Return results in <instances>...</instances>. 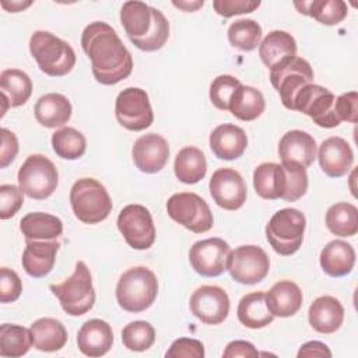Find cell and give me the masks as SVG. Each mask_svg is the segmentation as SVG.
Here are the masks:
<instances>
[{"label":"cell","mask_w":358,"mask_h":358,"mask_svg":"<svg viewBox=\"0 0 358 358\" xmlns=\"http://www.w3.org/2000/svg\"><path fill=\"white\" fill-rule=\"evenodd\" d=\"M81 48L91 60L98 83L115 85L131 74L133 57L109 24L94 21L87 25L81 35Z\"/></svg>","instance_id":"1"},{"label":"cell","mask_w":358,"mask_h":358,"mask_svg":"<svg viewBox=\"0 0 358 358\" xmlns=\"http://www.w3.org/2000/svg\"><path fill=\"white\" fill-rule=\"evenodd\" d=\"M120 22L131 43L144 52L159 50L169 38V22L165 15L143 1L123 3Z\"/></svg>","instance_id":"2"},{"label":"cell","mask_w":358,"mask_h":358,"mask_svg":"<svg viewBox=\"0 0 358 358\" xmlns=\"http://www.w3.org/2000/svg\"><path fill=\"white\" fill-rule=\"evenodd\" d=\"M256 193L266 200H299L308 190L306 168L295 162H263L253 172Z\"/></svg>","instance_id":"3"},{"label":"cell","mask_w":358,"mask_h":358,"mask_svg":"<svg viewBox=\"0 0 358 358\" xmlns=\"http://www.w3.org/2000/svg\"><path fill=\"white\" fill-rule=\"evenodd\" d=\"M158 294V280L154 271L144 266L126 270L116 285V301L119 306L130 313L148 309Z\"/></svg>","instance_id":"4"},{"label":"cell","mask_w":358,"mask_h":358,"mask_svg":"<svg viewBox=\"0 0 358 358\" xmlns=\"http://www.w3.org/2000/svg\"><path fill=\"white\" fill-rule=\"evenodd\" d=\"M29 52L41 71L50 77L66 76L76 64L73 48L48 31H35L31 35Z\"/></svg>","instance_id":"5"},{"label":"cell","mask_w":358,"mask_h":358,"mask_svg":"<svg viewBox=\"0 0 358 358\" xmlns=\"http://www.w3.org/2000/svg\"><path fill=\"white\" fill-rule=\"evenodd\" d=\"M70 204L77 220L98 224L112 211V200L105 186L94 178H81L71 186Z\"/></svg>","instance_id":"6"},{"label":"cell","mask_w":358,"mask_h":358,"mask_svg":"<svg viewBox=\"0 0 358 358\" xmlns=\"http://www.w3.org/2000/svg\"><path fill=\"white\" fill-rule=\"evenodd\" d=\"M52 294L59 299L63 310L70 316H81L92 309L95 289L90 268L84 262H77L73 274L60 284H50Z\"/></svg>","instance_id":"7"},{"label":"cell","mask_w":358,"mask_h":358,"mask_svg":"<svg viewBox=\"0 0 358 358\" xmlns=\"http://www.w3.org/2000/svg\"><path fill=\"white\" fill-rule=\"evenodd\" d=\"M306 218L296 208L278 210L266 225V238L273 250L281 256L294 255L302 245Z\"/></svg>","instance_id":"8"},{"label":"cell","mask_w":358,"mask_h":358,"mask_svg":"<svg viewBox=\"0 0 358 358\" xmlns=\"http://www.w3.org/2000/svg\"><path fill=\"white\" fill-rule=\"evenodd\" d=\"M270 81L278 92L282 105L294 110V99L298 91L313 83L310 64L299 56H288L270 69Z\"/></svg>","instance_id":"9"},{"label":"cell","mask_w":358,"mask_h":358,"mask_svg":"<svg viewBox=\"0 0 358 358\" xmlns=\"http://www.w3.org/2000/svg\"><path fill=\"white\" fill-rule=\"evenodd\" d=\"M59 173L55 164L42 154L27 157L18 171L20 189L31 199L45 200L56 190Z\"/></svg>","instance_id":"10"},{"label":"cell","mask_w":358,"mask_h":358,"mask_svg":"<svg viewBox=\"0 0 358 358\" xmlns=\"http://www.w3.org/2000/svg\"><path fill=\"white\" fill-rule=\"evenodd\" d=\"M166 213L175 222L194 234L210 231L214 222L206 200L192 192L172 194L166 201Z\"/></svg>","instance_id":"11"},{"label":"cell","mask_w":358,"mask_h":358,"mask_svg":"<svg viewBox=\"0 0 358 358\" xmlns=\"http://www.w3.org/2000/svg\"><path fill=\"white\" fill-rule=\"evenodd\" d=\"M336 96L326 87L317 84H308L302 87L294 99V110L309 116L317 126L333 129L341 122L334 109Z\"/></svg>","instance_id":"12"},{"label":"cell","mask_w":358,"mask_h":358,"mask_svg":"<svg viewBox=\"0 0 358 358\" xmlns=\"http://www.w3.org/2000/svg\"><path fill=\"white\" fill-rule=\"evenodd\" d=\"M115 116L119 124L130 131H141L150 127L154 113L147 92L137 87L120 91L115 102Z\"/></svg>","instance_id":"13"},{"label":"cell","mask_w":358,"mask_h":358,"mask_svg":"<svg viewBox=\"0 0 358 358\" xmlns=\"http://www.w3.org/2000/svg\"><path fill=\"white\" fill-rule=\"evenodd\" d=\"M116 224L126 243L133 249L145 250L155 242V225L151 213L141 204L123 207Z\"/></svg>","instance_id":"14"},{"label":"cell","mask_w":358,"mask_h":358,"mask_svg":"<svg viewBox=\"0 0 358 358\" xmlns=\"http://www.w3.org/2000/svg\"><path fill=\"white\" fill-rule=\"evenodd\" d=\"M270 270L267 253L256 245H242L231 250L228 271L239 284H257L266 278Z\"/></svg>","instance_id":"15"},{"label":"cell","mask_w":358,"mask_h":358,"mask_svg":"<svg viewBox=\"0 0 358 358\" xmlns=\"http://www.w3.org/2000/svg\"><path fill=\"white\" fill-rule=\"evenodd\" d=\"M231 246L221 238H208L193 243L189 262L193 270L203 277H218L228 270Z\"/></svg>","instance_id":"16"},{"label":"cell","mask_w":358,"mask_h":358,"mask_svg":"<svg viewBox=\"0 0 358 358\" xmlns=\"http://www.w3.org/2000/svg\"><path fill=\"white\" fill-rule=\"evenodd\" d=\"M190 312L204 324H220L229 313V296L218 285H201L190 296Z\"/></svg>","instance_id":"17"},{"label":"cell","mask_w":358,"mask_h":358,"mask_svg":"<svg viewBox=\"0 0 358 358\" xmlns=\"http://www.w3.org/2000/svg\"><path fill=\"white\" fill-rule=\"evenodd\" d=\"M208 187L215 204L224 210L235 211L246 201V183L241 173L232 168L217 169Z\"/></svg>","instance_id":"18"},{"label":"cell","mask_w":358,"mask_h":358,"mask_svg":"<svg viewBox=\"0 0 358 358\" xmlns=\"http://www.w3.org/2000/svg\"><path fill=\"white\" fill-rule=\"evenodd\" d=\"M131 157H133L134 165L141 172L157 173L168 162V158H169L168 141L157 133L143 134L134 141Z\"/></svg>","instance_id":"19"},{"label":"cell","mask_w":358,"mask_h":358,"mask_svg":"<svg viewBox=\"0 0 358 358\" xmlns=\"http://www.w3.org/2000/svg\"><path fill=\"white\" fill-rule=\"evenodd\" d=\"M316 157L322 171L330 178L344 176L354 162L352 148L347 140L337 136L323 140Z\"/></svg>","instance_id":"20"},{"label":"cell","mask_w":358,"mask_h":358,"mask_svg":"<svg viewBox=\"0 0 358 358\" xmlns=\"http://www.w3.org/2000/svg\"><path fill=\"white\" fill-rule=\"evenodd\" d=\"M278 155L281 162H295L308 168L317 155L316 140L306 131L289 130L280 138Z\"/></svg>","instance_id":"21"},{"label":"cell","mask_w":358,"mask_h":358,"mask_svg":"<svg viewBox=\"0 0 358 358\" xmlns=\"http://www.w3.org/2000/svg\"><path fill=\"white\" fill-rule=\"evenodd\" d=\"M21 263L25 273L34 278L48 275L56 262V253L60 249L59 241H25Z\"/></svg>","instance_id":"22"},{"label":"cell","mask_w":358,"mask_h":358,"mask_svg":"<svg viewBox=\"0 0 358 358\" xmlns=\"http://www.w3.org/2000/svg\"><path fill=\"white\" fill-rule=\"evenodd\" d=\"M113 344V331L108 322L101 319L87 320L77 333L78 350L87 357H102Z\"/></svg>","instance_id":"23"},{"label":"cell","mask_w":358,"mask_h":358,"mask_svg":"<svg viewBox=\"0 0 358 358\" xmlns=\"http://www.w3.org/2000/svg\"><path fill=\"white\" fill-rule=\"evenodd\" d=\"M308 320L312 329L320 334L336 333L343 324L344 308L334 296H319L309 306Z\"/></svg>","instance_id":"24"},{"label":"cell","mask_w":358,"mask_h":358,"mask_svg":"<svg viewBox=\"0 0 358 358\" xmlns=\"http://www.w3.org/2000/svg\"><path fill=\"white\" fill-rule=\"evenodd\" d=\"M248 147V137L242 127L224 123L217 126L210 134V148L213 154L225 161L239 158Z\"/></svg>","instance_id":"25"},{"label":"cell","mask_w":358,"mask_h":358,"mask_svg":"<svg viewBox=\"0 0 358 358\" xmlns=\"http://www.w3.org/2000/svg\"><path fill=\"white\" fill-rule=\"evenodd\" d=\"M303 295L301 288L291 280L275 282L266 294V302L270 312L278 317H289L302 306Z\"/></svg>","instance_id":"26"},{"label":"cell","mask_w":358,"mask_h":358,"mask_svg":"<svg viewBox=\"0 0 358 358\" xmlns=\"http://www.w3.org/2000/svg\"><path fill=\"white\" fill-rule=\"evenodd\" d=\"M0 91L3 99L1 116H4L7 108H18L29 99L32 94V81L25 71L7 69L0 74Z\"/></svg>","instance_id":"27"},{"label":"cell","mask_w":358,"mask_h":358,"mask_svg":"<svg viewBox=\"0 0 358 358\" xmlns=\"http://www.w3.org/2000/svg\"><path fill=\"white\" fill-rule=\"evenodd\" d=\"M70 101L57 92H49L42 95L34 108L35 119L39 124L48 129H56L64 126L71 117Z\"/></svg>","instance_id":"28"},{"label":"cell","mask_w":358,"mask_h":358,"mask_svg":"<svg viewBox=\"0 0 358 358\" xmlns=\"http://www.w3.org/2000/svg\"><path fill=\"white\" fill-rule=\"evenodd\" d=\"M355 264L354 248L341 239L329 242L320 252V266L330 277H343L352 271Z\"/></svg>","instance_id":"29"},{"label":"cell","mask_w":358,"mask_h":358,"mask_svg":"<svg viewBox=\"0 0 358 358\" xmlns=\"http://www.w3.org/2000/svg\"><path fill=\"white\" fill-rule=\"evenodd\" d=\"M29 331L34 347L43 352L62 350L66 345L69 337L63 323L53 317H41L35 320L31 324Z\"/></svg>","instance_id":"30"},{"label":"cell","mask_w":358,"mask_h":358,"mask_svg":"<svg viewBox=\"0 0 358 358\" xmlns=\"http://www.w3.org/2000/svg\"><path fill=\"white\" fill-rule=\"evenodd\" d=\"M20 229L25 241H55L63 234V222L48 213H29L20 221Z\"/></svg>","instance_id":"31"},{"label":"cell","mask_w":358,"mask_h":358,"mask_svg":"<svg viewBox=\"0 0 358 358\" xmlns=\"http://www.w3.org/2000/svg\"><path fill=\"white\" fill-rule=\"evenodd\" d=\"M236 316L238 320L249 329H263L274 319V315L267 306L266 294L262 291L250 292L242 296L238 303Z\"/></svg>","instance_id":"32"},{"label":"cell","mask_w":358,"mask_h":358,"mask_svg":"<svg viewBox=\"0 0 358 358\" xmlns=\"http://www.w3.org/2000/svg\"><path fill=\"white\" fill-rule=\"evenodd\" d=\"M266 109V101L263 94L250 85H239L228 105V110L239 120L252 122L257 119Z\"/></svg>","instance_id":"33"},{"label":"cell","mask_w":358,"mask_h":358,"mask_svg":"<svg viewBox=\"0 0 358 358\" xmlns=\"http://www.w3.org/2000/svg\"><path fill=\"white\" fill-rule=\"evenodd\" d=\"M173 172L182 183L194 185L200 182L207 173V161L203 151L193 145L182 148L175 157Z\"/></svg>","instance_id":"34"},{"label":"cell","mask_w":358,"mask_h":358,"mask_svg":"<svg viewBox=\"0 0 358 358\" xmlns=\"http://www.w3.org/2000/svg\"><path fill=\"white\" fill-rule=\"evenodd\" d=\"M296 55V42L285 31H271L259 45V56L266 67L271 69L288 56Z\"/></svg>","instance_id":"35"},{"label":"cell","mask_w":358,"mask_h":358,"mask_svg":"<svg viewBox=\"0 0 358 358\" xmlns=\"http://www.w3.org/2000/svg\"><path fill=\"white\" fill-rule=\"evenodd\" d=\"M294 6L303 15H309L323 25H337L347 14L348 7L341 0H312V1H294Z\"/></svg>","instance_id":"36"},{"label":"cell","mask_w":358,"mask_h":358,"mask_svg":"<svg viewBox=\"0 0 358 358\" xmlns=\"http://www.w3.org/2000/svg\"><path fill=\"white\" fill-rule=\"evenodd\" d=\"M326 227L340 238L354 236L358 232V210L354 204L340 201L326 211Z\"/></svg>","instance_id":"37"},{"label":"cell","mask_w":358,"mask_h":358,"mask_svg":"<svg viewBox=\"0 0 358 358\" xmlns=\"http://www.w3.org/2000/svg\"><path fill=\"white\" fill-rule=\"evenodd\" d=\"M32 337L29 329L4 323L0 326V355L17 358L25 355L32 347Z\"/></svg>","instance_id":"38"},{"label":"cell","mask_w":358,"mask_h":358,"mask_svg":"<svg viewBox=\"0 0 358 358\" xmlns=\"http://www.w3.org/2000/svg\"><path fill=\"white\" fill-rule=\"evenodd\" d=\"M52 148L63 159H78L87 150V140L74 127H62L52 134Z\"/></svg>","instance_id":"39"},{"label":"cell","mask_w":358,"mask_h":358,"mask_svg":"<svg viewBox=\"0 0 358 358\" xmlns=\"http://www.w3.org/2000/svg\"><path fill=\"white\" fill-rule=\"evenodd\" d=\"M262 27L250 18H242L232 22L228 28L229 43L243 52L255 50L262 41Z\"/></svg>","instance_id":"40"},{"label":"cell","mask_w":358,"mask_h":358,"mask_svg":"<svg viewBox=\"0 0 358 358\" xmlns=\"http://www.w3.org/2000/svg\"><path fill=\"white\" fill-rule=\"evenodd\" d=\"M122 341L127 350L143 352L154 344L155 330L145 320H134L123 327Z\"/></svg>","instance_id":"41"},{"label":"cell","mask_w":358,"mask_h":358,"mask_svg":"<svg viewBox=\"0 0 358 358\" xmlns=\"http://www.w3.org/2000/svg\"><path fill=\"white\" fill-rule=\"evenodd\" d=\"M241 85V81L229 74L215 77L210 85V101L220 110H228L229 99L234 91Z\"/></svg>","instance_id":"42"},{"label":"cell","mask_w":358,"mask_h":358,"mask_svg":"<svg viewBox=\"0 0 358 358\" xmlns=\"http://www.w3.org/2000/svg\"><path fill=\"white\" fill-rule=\"evenodd\" d=\"M24 192L14 185L0 186V218L8 220L14 217L24 204Z\"/></svg>","instance_id":"43"},{"label":"cell","mask_w":358,"mask_h":358,"mask_svg":"<svg viewBox=\"0 0 358 358\" xmlns=\"http://www.w3.org/2000/svg\"><path fill=\"white\" fill-rule=\"evenodd\" d=\"M22 291V282L18 274L7 267L0 268V301L1 303L15 302Z\"/></svg>","instance_id":"44"},{"label":"cell","mask_w":358,"mask_h":358,"mask_svg":"<svg viewBox=\"0 0 358 358\" xmlns=\"http://www.w3.org/2000/svg\"><path fill=\"white\" fill-rule=\"evenodd\" d=\"M204 345L201 341L189 337H180L175 340L169 350L165 352L166 358H203Z\"/></svg>","instance_id":"45"},{"label":"cell","mask_w":358,"mask_h":358,"mask_svg":"<svg viewBox=\"0 0 358 358\" xmlns=\"http://www.w3.org/2000/svg\"><path fill=\"white\" fill-rule=\"evenodd\" d=\"M260 6V1L253 0H215L213 7L215 13L224 18H229L239 14H248L255 11Z\"/></svg>","instance_id":"46"},{"label":"cell","mask_w":358,"mask_h":358,"mask_svg":"<svg viewBox=\"0 0 358 358\" xmlns=\"http://www.w3.org/2000/svg\"><path fill=\"white\" fill-rule=\"evenodd\" d=\"M334 109H336V115L340 119V122L344 120L348 123H357V120H358V94L355 91L341 94L338 98H336Z\"/></svg>","instance_id":"47"},{"label":"cell","mask_w":358,"mask_h":358,"mask_svg":"<svg viewBox=\"0 0 358 358\" xmlns=\"http://www.w3.org/2000/svg\"><path fill=\"white\" fill-rule=\"evenodd\" d=\"M18 152V140L13 131L1 129V147H0V168L10 165Z\"/></svg>","instance_id":"48"},{"label":"cell","mask_w":358,"mask_h":358,"mask_svg":"<svg viewBox=\"0 0 358 358\" xmlns=\"http://www.w3.org/2000/svg\"><path fill=\"white\" fill-rule=\"evenodd\" d=\"M222 357L224 358H236V357L253 358V357H259V351L249 341L235 340L227 345V348L222 352Z\"/></svg>","instance_id":"49"},{"label":"cell","mask_w":358,"mask_h":358,"mask_svg":"<svg viewBox=\"0 0 358 358\" xmlns=\"http://www.w3.org/2000/svg\"><path fill=\"white\" fill-rule=\"evenodd\" d=\"M296 357L298 358H302V357H327V358H330L331 351L329 350V347L324 343L308 341L299 348Z\"/></svg>","instance_id":"50"},{"label":"cell","mask_w":358,"mask_h":358,"mask_svg":"<svg viewBox=\"0 0 358 358\" xmlns=\"http://www.w3.org/2000/svg\"><path fill=\"white\" fill-rule=\"evenodd\" d=\"M172 4L183 11H196L197 8H200L204 4V1L203 0H197V1H176V0H173Z\"/></svg>","instance_id":"51"},{"label":"cell","mask_w":358,"mask_h":358,"mask_svg":"<svg viewBox=\"0 0 358 358\" xmlns=\"http://www.w3.org/2000/svg\"><path fill=\"white\" fill-rule=\"evenodd\" d=\"M32 4V1H11V3H7V1H1V7L8 10L10 13H18V11H22L24 8L29 7Z\"/></svg>","instance_id":"52"}]
</instances>
